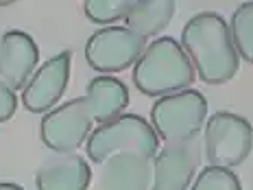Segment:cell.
<instances>
[{"mask_svg":"<svg viewBox=\"0 0 253 190\" xmlns=\"http://www.w3.org/2000/svg\"><path fill=\"white\" fill-rule=\"evenodd\" d=\"M18 109V96L7 83L0 81V123H7Z\"/></svg>","mask_w":253,"mask_h":190,"instance_id":"cell-18","label":"cell"},{"mask_svg":"<svg viewBox=\"0 0 253 190\" xmlns=\"http://www.w3.org/2000/svg\"><path fill=\"white\" fill-rule=\"evenodd\" d=\"M0 38H2V35H0Z\"/></svg>","mask_w":253,"mask_h":190,"instance_id":"cell-21","label":"cell"},{"mask_svg":"<svg viewBox=\"0 0 253 190\" xmlns=\"http://www.w3.org/2000/svg\"><path fill=\"white\" fill-rule=\"evenodd\" d=\"M197 77L208 86H223L238 72L240 57L229 22L216 11H201L186 22L179 40Z\"/></svg>","mask_w":253,"mask_h":190,"instance_id":"cell-1","label":"cell"},{"mask_svg":"<svg viewBox=\"0 0 253 190\" xmlns=\"http://www.w3.org/2000/svg\"><path fill=\"white\" fill-rule=\"evenodd\" d=\"M83 98H85L92 120L96 125L109 123V120L123 116L125 109L131 103L129 88L118 77H112V75H98L89 79Z\"/></svg>","mask_w":253,"mask_h":190,"instance_id":"cell-13","label":"cell"},{"mask_svg":"<svg viewBox=\"0 0 253 190\" xmlns=\"http://www.w3.org/2000/svg\"><path fill=\"white\" fill-rule=\"evenodd\" d=\"M190 190H242V184L231 168L205 166L192 182Z\"/></svg>","mask_w":253,"mask_h":190,"instance_id":"cell-17","label":"cell"},{"mask_svg":"<svg viewBox=\"0 0 253 190\" xmlns=\"http://www.w3.org/2000/svg\"><path fill=\"white\" fill-rule=\"evenodd\" d=\"M0 190H24V188L15 182H0Z\"/></svg>","mask_w":253,"mask_h":190,"instance_id":"cell-19","label":"cell"},{"mask_svg":"<svg viewBox=\"0 0 253 190\" xmlns=\"http://www.w3.org/2000/svg\"><path fill=\"white\" fill-rule=\"evenodd\" d=\"M153 184V160L140 153H118L101 164L103 190H149Z\"/></svg>","mask_w":253,"mask_h":190,"instance_id":"cell-12","label":"cell"},{"mask_svg":"<svg viewBox=\"0 0 253 190\" xmlns=\"http://www.w3.org/2000/svg\"><path fill=\"white\" fill-rule=\"evenodd\" d=\"M146 50V40L120 24L98 29L85 42V61L101 75H116L135 66Z\"/></svg>","mask_w":253,"mask_h":190,"instance_id":"cell-6","label":"cell"},{"mask_svg":"<svg viewBox=\"0 0 253 190\" xmlns=\"http://www.w3.org/2000/svg\"><path fill=\"white\" fill-rule=\"evenodd\" d=\"M201 164V142H177L164 144L153 157L151 190H188Z\"/></svg>","mask_w":253,"mask_h":190,"instance_id":"cell-9","label":"cell"},{"mask_svg":"<svg viewBox=\"0 0 253 190\" xmlns=\"http://www.w3.org/2000/svg\"><path fill=\"white\" fill-rule=\"evenodd\" d=\"M40 66V46L24 31H7L0 38V81L13 92L29 86Z\"/></svg>","mask_w":253,"mask_h":190,"instance_id":"cell-10","label":"cell"},{"mask_svg":"<svg viewBox=\"0 0 253 190\" xmlns=\"http://www.w3.org/2000/svg\"><path fill=\"white\" fill-rule=\"evenodd\" d=\"M203 149L210 166H240L253 151V125L234 112H214L203 127Z\"/></svg>","mask_w":253,"mask_h":190,"instance_id":"cell-5","label":"cell"},{"mask_svg":"<svg viewBox=\"0 0 253 190\" xmlns=\"http://www.w3.org/2000/svg\"><path fill=\"white\" fill-rule=\"evenodd\" d=\"M229 33L240 59L253 63V0L242 2L231 13Z\"/></svg>","mask_w":253,"mask_h":190,"instance_id":"cell-15","label":"cell"},{"mask_svg":"<svg viewBox=\"0 0 253 190\" xmlns=\"http://www.w3.org/2000/svg\"><path fill=\"white\" fill-rule=\"evenodd\" d=\"M72 52L61 50L46 59L31 77L29 86L22 90V105L31 114H46L57 107L70 81Z\"/></svg>","mask_w":253,"mask_h":190,"instance_id":"cell-8","label":"cell"},{"mask_svg":"<svg viewBox=\"0 0 253 190\" xmlns=\"http://www.w3.org/2000/svg\"><path fill=\"white\" fill-rule=\"evenodd\" d=\"M131 7H133V0H85L83 13L92 22L112 26V22H120V20L125 22Z\"/></svg>","mask_w":253,"mask_h":190,"instance_id":"cell-16","label":"cell"},{"mask_svg":"<svg viewBox=\"0 0 253 190\" xmlns=\"http://www.w3.org/2000/svg\"><path fill=\"white\" fill-rule=\"evenodd\" d=\"M208 118V101L199 90H181L153 103L151 127L166 144L197 140Z\"/></svg>","mask_w":253,"mask_h":190,"instance_id":"cell-4","label":"cell"},{"mask_svg":"<svg viewBox=\"0 0 253 190\" xmlns=\"http://www.w3.org/2000/svg\"><path fill=\"white\" fill-rule=\"evenodd\" d=\"M89 184V162L77 153H55L35 173L38 190H87Z\"/></svg>","mask_w":253,"mask_h":190,"instance_id":"cell-11","label":"cell"},{"mask_svg":"<svg viewBox=\"0 0 253 190\" xmlns=\"http://www.w3.org/2000/svg\"><path fill=\"white\" fill-rule=\"evenodd\" d=\"M92 125L94 120L85 98H72L44 114L40 123V138L46 149L55 153H77L92 134Z\"/></svg>","mask_w":253,"mask_h":190,"instance_id":"cell-7","label":"cell"},{"mask_svg":"<svg viewBox=\"0 0 253 190\" xmlns=\"http://www.w3.org/2000/svg\"><path fill=\"white\" fill-rule=\"evenodd\" d=\"M175 9V0H133V7L125 18V26L144 40L162 38V31L170 24Z\"/></svg>","mask_w":253,"mask_h":190,"instance_id":"cell-14","label":"cell"},{"mask_svg":"<svg viewBox=\"0 0 253 190\" xmlns=\"http://www.w3.org/2000/svg\"><path fill=\"white\" fill-rule=\"evenodd\" d=\"M160 151V138L140 114H123L109 123L96 125L85 140V153L94 164H105L118 153H140L153 160Z\"/></svg>","mask_w":253,"mask_h":190,"instance_id":"cell-3","label":"cell"},{"mask_svg":"<svg viewBox=\"0 0 253 190\" xmlns=\"http://www.w3.org/2000/svg\"><path fill=\"white\" fill-rule=\"evenodd\" d=\"M7 4H13L11 0H0V7H7Z\"/></svg>","mask_w":253,"mask_h":190,"instance_id":"cell-20","label":"cell"},{"mask_svg":"<svg viewBox=\"0 0 253 190\" xmlns=\"http://www.w3.org/2000/svg\"><path fill=\"white\" fill-rule=\"evenodd\" d=\"M197 79L192 63L179 40L170 35L153 40L146 44L138 63L133 66V86L144 96H168L188 90Z\"/></svg>","mask_w":253,"mask_h":190,"instance_id":"cell-2","label":"cell"}]
</instances>
